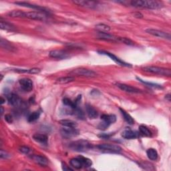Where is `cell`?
<instances>
[{
	"label": "cell",
	"instance_id": "obj_34",
	"mask_svg": "<svg viewBox=\"0 0 171 171\" xmlns=\"http://www.w3.org/2000/svg\"><path fill=\"white\" fill-rule=\"evenodd\" d=\"M63 103L65 105V106H69L73 110H75L76 108H78V105L75 103V102H72L71 100H70L69 98H64Z\"/></svg>",
	"mask_w": 171,
	"mask_h": 171
},
{
	"label": "cell",
	"instance_id": "obj_13",
	"mask_svg": "<svg viewBox=\"0 0 171 171\" xmlns=\"http://www.w3.org/2000/svg\"><path fill=\"white\" fill-rule=\"evenodd\" d=\"M116 86L119 88L120 90L122 91H124L128 93H132V94H138L141 92V90L135 87H133L130 85H127L125 84H120V83H118Z\"/></svg>",
	"mask_w": 171,
	"mask_h": 171
},
{
	"label": "cell",
	"instance_id": "obj_10",
	"mask_svg": "<svg viewBox=\"0 0 171 171\" xmlns=\"http://www.w3.org/2000/svg\"><path fill=\"white\" fill-rule=\"evenodd\" d=\"M73 2L79 6L89 9H96L98 5V2L94 1H88V0H78V1H74Z\"/></svg>",
	"mask_w": 171,
	"mask_h": 171
},
{
	"label": "cell",
	"instance_id": "obj_8",
	"mask_svg": "<svg viewBox=\"0 0 171 171\" xmlns=\"http://www.w3.org/2000/svg\"><path fill=\"white\" fill-rule=\"evenodd\" d=\"M61 134L65 138H70L72 137H77L79 134V131L76 128H70V127L64 126L60 130Z\"/></svg>",
	"mask_w": 171,
	"mask_h": 171
},
{
	"label": "cell",
	"instance_id": "obj_31",
	"mask_svg": "<svg viewBox=\"0 0 171 171\" xmlns=\"http://www.w3.org/2000/svg\"><path fill=\"white\" fill-rule=\"evenodd\" d=\"M75 80V78L72 76H66V77H62L58 79H57L56 82L58 84H68V83L74 82Z\"/></svg>",
	"mask_w": 171,
	"mask_h": 171
},
{
	"label": "cell",
	"instance_id": "obj_12",
	"mask_svg": "<svg viewBox=\"0 0 171 171\" xmlns=\"http://www.w3.org/2000/svg\"><path fill=\"white\" fill-rule=\"evenodd\" d=\"M50 57L55 59H65L68 57V53L64 50H52L49 53Z\"/></svg>",
	"mask_w": 171,
	"mask_h": 171
},
{
	"label": "cell",
	"instance_id": "obj_30",
	"mask_svg": "<svg viewBox=\"0 0 171 171\" xmlns=\"http://www.w3.org/2000/svg\"><path fill=\"white\" fill-rule=\"evenodd\" d=\"M60 124L65 127H70V128H76L78 124L75 121L72 120H61L59 121Z\"/></svg>",
	"mask_w": 171,
	"mask_h": 171
},
{
	"label": "cell",
	"instance_id": "obj_41",
	"mask_svg": "<svg viewBox=\"0 0 171 171\" xmlns=\"http://www.w3.org/2000/svg\"><path fill=\"white\" fill-rule=\"evenodd\" d=\"M62 169L64 170H73V169H72L70 167H68L65 164H62Z\"/></svg>",
	"mask_w": 171,
	"mask_h": 171
},
{
	"label": "cell",
	"instance_id": "obj_36",
	"mask_svg": "<svg viewBox=\"0 0 171 171\" xmlns=\"http://www.w3.org/2000/svg\"><path fill=\"white\" fill-rule=\"evenodd\" d=\"M118 42H122L124 43V44L128 45V46H133L134 45V42L131 40L130 39H128L127 38H122V37H118Z\"/></svg>",
	"mask_w": 171,
	"mask_h": 171
},
{
	"label": "cell",
	"instance_id": "obj_40",
	"mask_svg": "<svg viewBox=\"0 0 171 171\" xmlns=\"http://www.w3.org/2000/svg\"><path fill=\"white\" fill-rule=\"evenodd\" d=\"M5 120L7 122H8V123H10V124L12 123L13 121H14L12 116L10 115H6L5 116Z\"/></svg>",
	"mask_w": 171,
	"mask_h": 171
},
{
	"label": "cell",
	"instance_id": "obj_25",
	"mask_svg": "<svg viewBox=\"0 0 171 171\" xmlns=\"http://www.w3.org/2000/svg\"><path fill=\"white\" fill-rule=\"evenodd\" d=\"M95 28L98 32L101 33H108L110 31V27L104 24H98L96 25Z\"/></svg>",
	"mask_w": 171,
	"mask_h": 171
},
{
	"label": "cell",
	"instance_id": "obj_26",
	"mask_svg": "<svg viewBox=\"0 0 171 171\" xmlns=\"http://www.w3.org/2000/svg\"><path fill=\"white\" fill-rule=\"evenodd\" d=\"M146 155L148 158L151 160H156L158 159V155L157 151L155 148H149L146 151Z\"/></svg>",
	"mask_w": 171,
	"mask_h": 171
},
{
	"label": "cell",
	"instance_id": "obj_44",
	"mask_svg": "<svg viewBox=\"0 0 171 171\" xmlns=\"http://www.w3.org/2000/svg\"><path fill=\"white\" fill-rule=\"evenodd\" d=\"M3 106H1V115L2 116L3 115Z\"/></svg>",
	"mask_w": 171,
	"mask_h": 171
},
{
	"label": "cell",
	"instance_id": "obj_3",
	"mask_svg": "<svg viewBox=\"0 0 171 171\" xmlns=\"http://www.w3.org/2000/svg\"><path fill=\"white\" fill-rule=\"evenodd\" d=\"M142 70L145 72L157 74V75H161L164 76H171V70L168 68H160L158 66H146L142 68Z\"/></svg>",
	"mask_w": 171,
	"mask_h": 171
},
{
	"label": "cell",
	"instance_id": "obj_29",
	"mask_svg": "<svg viewBox=\"0 0 171 171\" xmlns=\"http://www.w3.org/2000/svg\"><path fill=\"white\" fill-rule=\"evenodd\" d=\"M0 27H1V29H4V30H7V31H13V30H15V26L7 22V21H1L0 22Z\"/></svg>",
	"mask_w": 171,
	"mask_h": 171
},
{
	"label": "cell",
	"instance_id": "obj_22",
	"mask_svg": "<svg viewBox=\"0 0 171 171\" xmlns=\"http://www.w3.org/2000/svg\"><path fill=\"white\" fill-rule=\"evenodd\" d=\"M0 45L1 47L3 49L6 50L10 51L11 52H16V47L13 46L10 42H7L6 39H3V38H1V41H0Z\"/></svg>",
	"mask_w": 171,
	"mask_h": 171
},
{
	"label": "cell",
	"instance_id": "obj_2",
	"mask_svg": "<svg viewBox=\"0 0 171 171\" xmlns=\"http://www.w3.org/2000/svg\"><path fill=\"white\" fill-rule=\"evenodd\" d=\"M69 147L74 151L84 152L90 150L92 148V144L85 140H80L70 143Z\"/></svg>",
	"mask_w": 171,
	"mask_h": 171
},
{
	"label": "cell",
	"instance_id": "obj_20",
	"mask_svg": "<svg viewBox=\"0 0 171 171\" xmlns=\"http://www.w3.org/2000/svg\"><path fill=\"white\" fill-rule=\"evenodd\" d=\"M87 115L90 119H95L98 116V112L90 104H87L86 106Z\"/></svg>",
	"mask_w": 171,
	"mask_h": 171
},
{
	"label": "cell",
	"instance_id": "obj_35",
	"mask_svg": "<svg viewBox=\"0 0 171 171\" xmlns=\"http://www.w3.org/2000/svg\"><path fill=\"white\" fill-rule=\"evenodd\" d=\"M80 157V159L82 161V163L83 164V166H84V168H88L90 166H92V162L89 159H88V158L84 157V156H79Z\"/></svg>",
	"mask_w": 171,
	"mask_h": 171
},
{
	"label": "cell",
	"instance_id": "obj_23",
	"mask_svg": "<svg viewBox=\"0 0 171 171\" xmlns=\"http://www.w3.org/2000/svg\"><path fill=\"white\" fill-rule=\"evenodd\" d=\"M70 164L72 166V167H74V169H80L84 168V166H83V164H82V161L79 156H78L76 158H74V159L70 160Z\"/></svg>",
	"mask_w": 171,
	"mask_h": 171
},
{
	"label": "cell",
	"instance_id": "obj_24",
	"mask_svg": "<svg viewBox=\"0 0 171 171\" xmlns=\"http://www.w3.org/2000/svg\"><path fill=\"white\" fill-rule=\"evenodd\" d=\"M14 71L16 72H19V73H28V74H38L39 73H40L41 70L39 68H32V69H14L13 70Z\"/></svg>",
	"mask_w": 171,
	"mask_h": 171
},
{
	"label": "cell",
	"instance_id": "obj_5",
	"mask_svg": "<svg viewBox=\"0 0 171 171\" xmlns=\"http://www.w3.org/2000/svg\"><path fill=\"white\" fill-rule=\"evenodd\" d=\"M99 150L107 153H120L122 151V148L116 144H101L97 146Z\"/></svg>",
	"mask_w": 171,
	"mask_h": 171
},
{
	"label": "cell",
	"instance_id": "obj_9",
	"mask_svg": "<svg viewBox=\"0 0 171 171\" xmlns=\"http://www.w3.org/2000/svg\"><path fill=\"white\" fill-rule=\"evenodd\" d=\"M146 32L152 35V36H154L155 37H158L160 38H163L166 39H169L170 40L171 36L170 34L167 32H164L163 31H161V30H159L156 29H152V28H149L146 29Z\"/></svg>",
	"mask_w": 171,
	"mask_h": 171
},
{
	"label": "cell",
	"instance_id": "obj_28",
	"mask_svg": "<svg viewBox=\"0 0 171 171\" xmlns=\"http://www.w3.org/2000/svg\"><path fill=\"white\" fill-rule=\"evenodd\" d=\"M11 17H20V18H25V12L21 10H13L8 14Z\"/></svg>",
	"mask_w": 171,
	"mask_h": 171
},
{
	"label": "cell",
	"instance_id": "obj_14",
	"mask_svg": "<svg viewBox=\"0 0 171 171\" xmlns=\"http://www.w3.org/2000/svg\"><path fill=\"white\" fill-rule=\"evenodd\" d=\"M15 4H17V5L22 6V7H28V8H31V9H34V10H36L38 11H42L43 13L47 12V10L43 7H41L39 6H36V5H34V4H31L27 2H15Z\"/></svg>",
	"mask_w": 171,
	"mask_h": 171
},
{
	"label": "cell",
	"instance_id": "obj_7",
	"mask_svg": "<svg viewBox=\"0 0 171 171\" xmlns=\"http://www.w3.org/2000/svg\"><path fill=\"white\" fill-rule=\"evenodd\" d=\"M47 15L46 13L42 11H28L25 12V18H28L33 20L38 21H44L46 19Z\"/></svg>",
	"mask_w": 171,
	"mask_h": 171
},
{
	"label": "cell",
	"instance_id": "obj_21",
	"mask_svg": "<svg viewBox=\"0 0 171 171\" xmlns=\"http://www.w3.org/2000/svg\"><path fill=\"white\" fill-rule=\"evenodd\" d=\"M33 138L37 142L40 143L43 145H47V137L46 135L43 134H35L33 136Z\"/></svg>",
	"mask_w": 171,
	"mask_h": 171
},
{
	"label": "cell",
	"instance_id": "obj_33",
	"mask_svg": "<svg viewBox=\"0 0 171 171\" xmlns=\"http://www.w3.org/2000/svg\"><path fill=\"white\" fill-rule=\"evenodd\" d=\"M40 115H41V112L38 110L34 112L32 114H31V115L28 116V122H34L35 121H36L37 120L39 119V116H40Z\"/></svg>",
	"mask_w": 171,
	"mask_h": 171
},
{
	"label": "cell",
	"instance_id": "obj_39",
	"mask_svg": "<svg viewBox=\"0 0 171 171\" xmlns=\"http://www.w3.org/2000/svg\"><path fill=\"white\" fill-rule=\"evenodd\" d=\"M138 80H139V81H140L141 82L144 83V84H145L148 85V86L153 87V88H161V86H160L159 85L155 84H152V83H148V82H144V81H142V80H140V79H139V78H138Z\"/></svg>",
	"mask_w": 171,
	"mask_h": 171
},
{
	"label": "cell",
	"instance_id": "obj_43",
	"mask_svg": "<svg viewBox=\"0 0 171 171\" xmlns=\"http://www.w3.org/2000/svg\"><path fill=\"white\" fill-rule=\"evenodd\" d=\"M166 98L167 99V100H169V101L170 102V95L169 94L166 95Z\"/></svg>",
	"mask_w": 171,
	"mask_h": 171
},
{
	"label": "cell",
	"instance_id": "obj_15",
	"mask_svg": "<svg viewBox=\"0 0 171 171\" xmlns=\"http://www.w3.org/2000/svg\"><path fill=\"white\" fill-rule=\"evenodd\" d=\"M122 137L128 140L135 139L139 137V133L135 130H133L130 128H126L122 133Z\"/></svg>",
	"mask_w": 171,
	"mask_h": 171
},
{
	"label": "cell",
	"instance_id": "obj_18",
	"mask_svg": "<svg viewBox=\"0 0 171 171\" xmlns=\"http://www.w3.org/2000/svg\"><path fill=\"white\" fill-rule=\"evenodd\" d=\"M7 100L9 103L14 106H20L22 104V101L19 96L13 93L7 96Z\"/></svg>",
	"mask_w": 171,
	"mask_h": 171
},
{
	"label": "cell",
	"instance_id": "obj_27",
	"mask_svg": "<svg viewBox=\"0 0 171 171\" xmlns=\"http://www.w3.org/2000/svg\"><path fill=\"white\" fill-rule=\"evenodd\" d=\"M120 111L122 114V116H123L124 120L127 122V123L129 124H133L134 123V120L133 118V117L131 116L129 114L127 113L124 110L122 109V108H120Z\"/></svg>",
	"mask_w": 171,
	"mask_h": 171
},
{
	"label": "cell",
	"instance_id": "obj_6",
	"mask_svg": "<svg viewBox=\"0 0 171 171\" xmlns=\"http://www.w3.org/2000/svg\"><path fill=\"white\" fill-rule=\"evenodd\" d=\"M71 74L78 76L86 77V78H94L97 76V74L93 70L86 69V68H78L74 70L71 72Z\"/></svg>",
	"mask_w": 171,
	"mask_h": 171
},
{
	"label": "cell",
	"instance_id": "obj_19",
	"mask_svg": "<svg viewBox=\"0 0 171 171\" xmlns=\"http://www.w3.org/2000/svg\"><path fill=\"white\" fill-rule=\"evenodd\" d=\"M98 38L104 39V40L107 41H112V42H118V37L114 36V35L110 34L108 33H101L98 32Z\"/></svg>",
	"mask_w": 171,
	"mask_h": 171
},
{
	"label": "cell",
	"instance_id": "obj_1",
	"mask_svg": "<svg viewBox=\"0 0 171 171\" xmlns=\"http://www.w3.org/2000/svg\"><path fill=\"white\" fill-rule=\"evenodd\" d=\"M130 5L135 7H141L156 10L163 7V3L155 0H133L130 2Z\"/></svg>",
	"mask_w": 171,
	"mask_h": 171
},
{
	"label": "cell",
	"instance_id": "obj_38",
	"mask_svg": "<svg viewBox=\"0 0 171 171\" xmlns=\"http://www.w3.org/2000/svg\"><path fill=\"white\" fill-rule=\"evenodd\" d=\"M0 156H1L2 159H8L9 158H10L11 155L9 154L8 152L4 151L3 150H1V155H0Z\"/></svg>",
	"mask_w": 171,
	"mask_h": 171
},
{
	"label": "cell",
	"instance_id": "obj_42",
	"mask_svg": "<svg viewBox=\"0 0 171 171\" xmlns=\"http://www.w3.org/2000/svg\"><path fill=\"white\" fill-rule=\"evenodd\" d=\"M134 16L136 17H138V18H142V17H143V16L140 14V13H138V12L134 14Z\"/></svg>",
	"mask_w": 171,
	"mask_h": 171
},
{
	"label": "cell",
	"instance_id": "obj_17",
	"mask_svg": "<svg viewBox=\"0 0 171 171\" xmlns=\"http://www.w3.org/2000/svg\"><path fill=\"white\" fill-rule=\"evenodd\" d=\"M30 158H31L35 163L42 166H46L48 165V163H49V161H48V159L47 158L42 155H34L30 156Z\"/></svg>",
	"mask_w": 171,
	"mask_h": 171
},
{
	"label": "cell",
	"instance_id": "obj_37",
	"mask_svg": "<svg viewBox=\"0 0 171 171\" xmlns=\"http://www.w3.org/2000/svg\"><path fill=\"white\" fill-rule=\"evenodd\" d=\"M19 151L21 153H24V154L28 155V154H29V152H30V148H28V147H27V146H21L19 148Z\"/></svg>",
	"mask_w": 171,
	"mask_h": 171
},
{
	"label": "cell",
	"instance_id": "obj_11",
	"mask_svg": "<svg viewBox=\"0 0 171 171\" xmlns=\"http://www.w3.org/2000/svg\"><path fill=\"white\" fill-rule=\"evenodd\" d=\"M19 84L25 92H30L33 89V82L29 78H22L19 80Z\"/></svg>",
	"mask_w": 171,
	"mask_h": 171
},
{
	"label": "cell",
	"instance_id": "obj_4",
	"mask_svg": "<svg viewBox=\"0 0 171 171\" xmlns=\"http://www.w3.org/2000/svg\"><path fill=\"white\" fill-rule=\"evenodd\" d=\"M101 119L102 120V122L98 125V128L100 130H105L108 127L115 123L116 120V117L114 115H103L101 116Z\"/></svg>",
	"mask_w": 171,
	"mask_h": 171
},
{
	"label": "cell",
	"instance_id": "obj_16",
	"mask_svg": "<svg viewBox=\"0 0 171 171\" xmlns=\"http://www.w3.org/2000/svg\"><path fill=\"white\" fill-rule=\"evenodd\" d=\"M98 53H100V54H103V55H106V56H108L109 58H110L113 61H115V62L116 63H117L119 65H123V66H127V67H129V66H131V65L128 64V63H126L124 62V61L121 60L120 59H119L118 58H117V57L111 53H110V52H103V51H100V52H98Z\"/></svg>",
	"mask_w": 171,
	"mask_h": 171
},
{
	"label": "cell",
	"instance_id": "obj_32",
	"mask_svg": "<svg viewBox=\"0 0 171 171\" xmlns=\"http://www.w3.org/2000/svg\"><path fill=\"white\" fill-rule=\"evenodd\" d=\"M139 131H140V133L142 135L144 136V137H150L152 135L151 130H149L146 126H144V125H140L139 126Z\"/></svg>",
	"mask_w": 171,
	"mask_h": 171
},
{
	"label": "cell",
	"instance_id": "obj_45",
	"mask_svg": "<svg viewBox=\"0 0 171 171\" xmlns=\"http://www.w3.org/2000/svg\"><path fill=\"white\" fill-rule=\"evenodd\" d=\"M1 100H2V101H1L2 102H1V103H2V104H3L4 103V102H5V101H6V100H4V99H3V98L2 97L1 98Z\"/></svg>",
	"mask_w": 171,
	"mask_h": 171
}]
</instances>
